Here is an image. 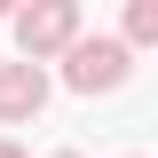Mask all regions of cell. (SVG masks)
Instances as JSON below:
<instances>
[{"label": "cell", "instance_id": "obj_1", "mask_svg": "<svg viewBox=\"0 0 158 158\" xmlns=\"http://www.w3.org/2000/svg\"><path fill=\"white\" fill-rule=\"evenodd\" d=\"M118 79H127V48H118V40H79V48H71V87H79V95L118 87Z\"/></svg>", "mask_w": 158, "mask_h": 158}, {"label": "cell", "instance_id": "obj_2", "mask_svg": "<svg viewBox=\"0 0 158 158\" xmlns=\"http://www.w3.org/2000/svg\"><path fill=\"white\" fill-rule=\"evenodd\" d=\"M71 8H32V16H24L16 24V32H24V48H32V56H40V48H63V40H71Z\"/></svg>", "mask_w": 158, "mask_h": 158}, {"label": "cell", "instance_id": "obj_3", "mask_svg": "<svg viewBox=\"0 0 158 158\" xmlns=\"http://www.w3.org/2000/svg\"><path fill=\"white\" fill-rule=\"evenodd\" d=\"M0 111H40V71H0Z\"/></svg>", "mask_w": 158, "mask_h": 158}, {"label": "cell", "instance_id": "obj_4", "mask_svg": "<svg viewBox=\"0 0 158 158\" xmlns=\"http://www.w3.org/2000/svg\"><path fill=\"white\" fill-rule=\"evenodd\" d=\"M0 158H24V150H16V142H0Z\"/></svg>", "mask_w": 158, "mask_h": 158}]
</instances>
